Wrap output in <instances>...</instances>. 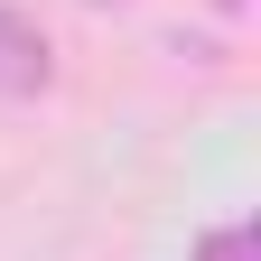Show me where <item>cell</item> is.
<instances>
[{"label":"cell","instance_id":"obj_1","mask_svg":"<svg viewBox=\"0 0 261 261\" xmlns=\"http://www.w3.org/2000/svg\"><path fill=\"white\" fill-rule=\"evenodd\" d=\"M47 75H56V56H47V28L28 19V10H10L0 0V93H47Z\"/></svg>","mask_w":261,"mask_h":261},{"label":"cell","instance_id":"obj_2","mask_svg":"<svg viewBox=\"0 0 261 261\" xmlns=\"http://www.w3.org/2000/svg\"><path fill=\"white\" fill-rule=\"evenodd\" d=\"M243 252H252V224H233V233H215V243H205V261H243Z\"/></svg>","mask_w":261,"mask_h":261}]
</instances>
